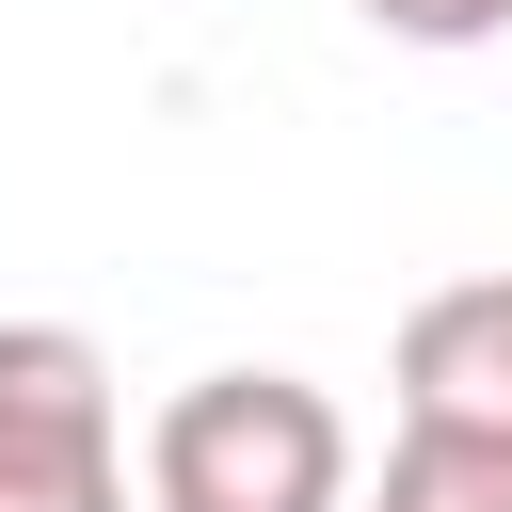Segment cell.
Returning a JSON list of instances; mask_svg holds the SVG:
<instances>
[{"instance_id": "cell-1", "label": "cell", "mask_w": 512, "mask_h": 512, "mask_svg": "<svg viewBox=\"0 0 512 512\" xmlns=\"http://www.w3.org/2000/svg\"><path fill=\"white\" fill-rule=\"evenodd\" d=\"M144 512H352V416L304 368H192L144 416Z\"/></svg>"}, {"instance_id": "cell-2", "label": "cell", "mask_w": 512, "mask_h": 512, "mask_svg": "<svg viewBox=\"0 0 512 512\" xmlns=\"http://www.w3.org/2000/svg\"><path fill=\"white\" fill-rule=\"evenodd\" d=\"M0 512H128V416L80 320H0Z\"/></svg>"}, {"instance_id": "cell-4", "label": "cell", "mask_w": 512, "mask_h": 512, "mask_svg": "<svg viewBox=\"0 0 512 512\" xmlns=\"http://www.w3.org/2000/svg\"><path fill=\"white\" fill-rule=\"evenodd\" d=\"M368 512H512V448H480V432H400L384 480H368Z\"/></svg>"}, {"instance_id": "cell-5", "label": "cell", "mask_w": 512, "mask_h": 512, "mask_svg": "<svg viewBox=\"0 0 512 512\" xmlns=\"http://www.w3.org/2000/svg\"><path fill=\"white\" fill-rule=\"evenodd\" d=\"M368 32H400V48H480V32H512V0H352Z\"/></svg>"}, {"instance_id": "cell-3", "label": "cell", "mask_w": 512, "mask_h": 512, "mask_svg": "<svg viewBox=\"0 0 512 512\" xmlns=\"http://www.w3.org/2000/svg\"><path fill=\"white\" fill-rule=\"evenodd\" d=\"M400 432H480V448H512V272H464V288H432L416 320H400Z\"/></svg>"}]
</instances>
